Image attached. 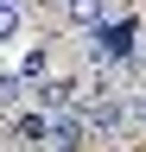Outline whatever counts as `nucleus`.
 Listing matches in <instances>:
<instances>
[{
	"mask_svg": "<svg viewBox=\"0 0 146 152\" xmlns=\"http://www.w3.org/2000/svg\"><path fill=\"white\" fill-rule=\"evenodd\" d=\"M83 83H89V76H45V83H38V102L51 114H57V108H76L83 102Z\"/></svg>",
	"mask_w": 146,
	"mask_h": 152,
	"instance_id": "1",
	"label": "nucleus"
},
{
	"mask_svg": "<svg viewBox=\"0 0 146 152\" xmlns=\"http://www.w3.org/2000/svg\"><path fill=\"white\" fill-rule=\"evenodd\" d=\"M64 19L76 32H95V26H108V0H64Z\"/></svg>",
	"mask_w": 146,
	"mask_h": 152,
	"instance_id": "2",
	"label": "nucleus"
},
{
	"mask_svg": "<svg viewBox=\"0 0 146 152\" xmlns=\"http://www.w3.org/2000/svg\"><path fill=\"white\" fill-rule=\"evenodd\" d=\"M121 127H127V102H114V95H108V102L89 108V133H121Z\"/></svg>",
	"mask_w": 146,
	"mask_h": 152,
	"instance_id": "3",
	"label": "nucleus"
},
{
	"mask_svg": "<svg viewBox=\"0 0 146 152\" xmlns=\"http://www.w3.org/2000/svg\"><path fill=\"white\" fill-rule=\"evenodd\" d=\"M127 51H134V26H127V19L95 32V57H127Z\"/></svg>",
	"mask_w": 146,
	"mask_h": 152,
	"instance_id": "4",
	"label": "nucleus"
},
{
	"mask_svg": "<svg viewBox=\"0 0 146 152\" xmlns=\"http://www.w3.org/2000/svg\"><path fill=\"white\" fill-rule=\"evenodd\" d=\"M83 133H89V121H70V114H64V121H51V146H57V152H76Z\"/></svg>",
	"mask_w": 146,
	"mask_h": 152,
	"instance_id": "5",
	"label": "nucleus"
},
{
	"mask_svg": "<svg viewBox=\"0 0 146 152\" xmlns=\"http://www.w3.org/2000/svg\"><path fill=\"white\" fill-rule=\"evenodd\" d=\"M13 133H19L26 146H38V140H51V121H45V114H19V121H13Z\"/></svg>",
	"mask_w": 146,
	"mask_h": 152,
	"instance_id": "6",
	"label": "nucleus"
},
{
	"mask_svg": "<svg viewBox=\"0 0 146 152\" xmlns=\"http://www.w3.org/2000/svg\"><path fill=\"white\" fill-rule=\"evenodd\" d=\"M26 102V89H19V76L13 70H0V108H19Z\"/></svg>",
	"mask_w": 146,
	"mask_h": 152,
	"instance_id": "7",
	"label": "nucleus"
},
{
	"mask_svg": "<svg viewBox=\"0 0 146 152\" xmlns=\"http://www.w3.org/2000/svg\"><path fill=\"white\" fill-rule=\"evenodd\" d=\"M19 32V7H7V0H0V38H13Z\"/></svg>",
	"mask_w": 146,
	"mask_h": 152,
	"instance_id": "8",
	"label": "nucleus"
}]
</instances>
